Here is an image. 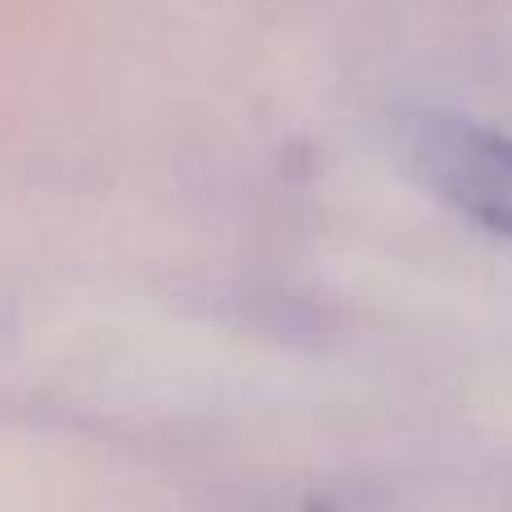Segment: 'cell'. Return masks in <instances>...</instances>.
Masks as SVG:
<instances>
[{
  "label": "cell",
  "mask_w": 512,
  "mask_h": 512,
  "mask_svg": "<svg viewBox=\"0 0 512 512\" xmlns=\"http://www.w3.org/2000/svg\"><path fill=\"white\" fill-rule=\"evenodd\" d=\"M405 162L441 203L512 239V140L454 113H409L400 122Z\"/></svg>",
  "instance_id": "6da1fadb"
}]
</instances>
